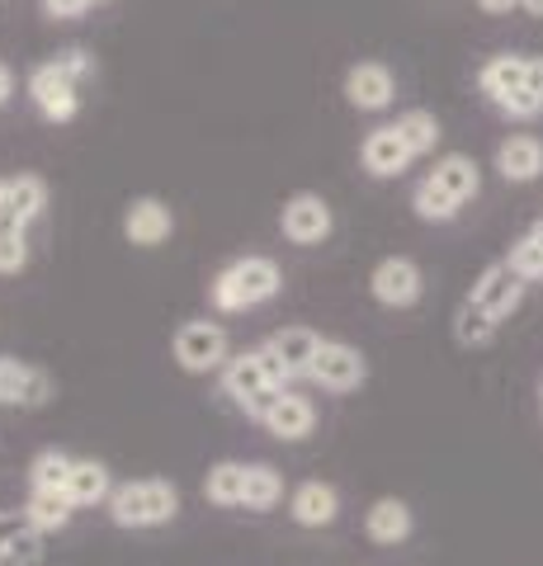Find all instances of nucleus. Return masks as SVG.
Returning a JSON list of instances; mask_svg holds the SVG:
<instances>
[{"mask_svg": "<svg viewBox=\"0 0 543 566\" xmlns=\"http://www.w3.org/2000/svg\"><path fill=\"white\" fill-rule=\"evenodd\" d=\"M279 289H284V270L270 255H241L213 274L208 297H213L218 312L232 316V312H251L260 303H270V297H279Z\"/></svg>", "mask_w": 543, "mask_h": 566, "instance_id": "nucleus-2", "label": "nucleus"}, {"mask_svg": "<svg viewBox=\"0 0 543 566\" xmlns=\"http://www.w3.org/2000/svg\"><path fill=\"white\" fill-rule=\"evenodd\" d=\"M265 345L279 364H284V374H289V382H297V378H307L312 374V359H317V349H322V335L312 331V326H279L274 335H265Z\"/></svg>", "mask_w": 543, "mask_h": 566, "instance_id": "nucleus-14", "label": "nucleus"}, {"mask_svg": "<svg viewBox=\"0 0 543 566\" xmlns=\"http://www.w3.org/2000/svg\"><path fill=\"white\" fill-rule=\"evenodd\" d=\"M10 95H14V71H10L6 62H0V109L10 104Z\"/></svg>", "mask_w": 543, "mask_h": 566, "instance_id": "nucleus-38", "label": "nucleus"}, {"mask_svg": "<svg viewBox=\"0 0 543 566\" xmlns=\"http://www.w3.org/2000/svg\"><path fill=\"white\" fill-rule=\"evenodd\" d=\"M0 566H43V534H33L24 510H0Z\"/></svg>", "mask_w": 543, "mask_h": 566, "instance_id": "nucleus-19", "label": "nucleus"}, {"mask_svg": "<svg viewBox=\"0 0 543 566\" xmlns=\"http://www.w3.org/2000/svg\"><path fill=\"white\" fill-rule=\"evenodd\" d=\"M307 378L317 382L322 392L345 397V392H359V387L369 382V359H364V349L349 345V340H322Z\"/></svg>", "mask_w": 543, "mask_h": 566, "instance_id": "nucleus-5", "label": "nucleus"}, {"mask_svg": "<svg viewBox=\"0 0 543 566\" xmlns=\"http://www.w3.org/2000/svg\"><path fill=\"white\" fill-rule=\"evenodd\" d=\"M260 424H265L279 444H303V439L317 430V406H312L307 397H297V392H279V401L270 406Z\"/></svg>", "mask_w": 543, "mask_h": 566, "instance_id": "nucleus-17", "label": "nucleus"}, {"mask_svg": "<svg viewBox=\"0 0 543 566\" xmlns=\"http://www.w3.org/2000/svg\"><path fill=\"white\" fill-rule=\"evenodd\" d=\"M524 289H530V283H524V279L511 270V264H505V260H492V264H487V270L478 274V283L468 289V297H472L478 307H487V312H492L497 322L505 326V322H511V316L520 312Z\"/></svg>", "mask_w": 543, "mask_h": 566, "instance_id": "nucleus-9", "label": "nucleus"}, {"mask_svg": "<svg viewBox=\"0 0 543 566\" xmlns=\"http://www.w3.org/2000/svg\"><path fill=\"white\" fill-rule=\"evenodd\" d=\"M524 14H534V20H543V0H520Z\"/></svg>", "mask_w": 543, "mask_h": 566, "instance_id": "nucleus-39", "label": "nucleus"}, {"mask_svg": "<svg viewBox=\"0 0 543 566\" xmlns=\"http://www.w3.org/2000/svg\"><path fill=\"white\" fill-rule=\"evenodd\" d=\"M29 264V232L0 222V274H20Z\"/></svg>", "mask_w": 543, "mask_h": 566, "instance_id": "nucleus-32", "label": "nucleus"}, {"mask_svg": "<svg viewBox=\"0 0 543 566\" xmlns=\"http://www.w3.org/2000/svg\"><path fill=\"white\" fill-rule=\"evenodd\" d=\"M497 170L505 185H534L543 175V142L534 133H515L497 147Z\"/></svg>", "mask_w": 543, "mask_h": 566, "instance_id": "nucleus-20", "label": "nucleus"}, {"mask_svg": "<svg viewBox=\"0 0 543 566\" xmlns=\"http://www.w3.org/2000/svg\"><path fill=\"white\" fill-rule=\"evenodd\" d=\"M505 264L524 279V283H534V279H543V218L524 232L515 245H511V255H505Z\"/></svg>", "mask_w": 543, "mask_h": 566, "instance_id": "nucleus-30", "label": "nucleus"}, {"mask_svg": "<svg viewBox=\"0 0 543 566\" xmlns=\"http://www.w3.org/2000/svg\"><path fill=\"white\" fill-rule=\"evenodd\" d=\"M364 534H369V543H378V547H401L416 534L411 505L401 501V495H378L369 505V515H364Z\"/></svg>", "mask_w": 543, "mask_h": 566, "instance_id": "nucleus-16", "label": "nucleus"}, {"mask_svg": "<svg viewBox=\"0 0 543 566\" xmlns=\"http://www.w3.org/2000/svg\"><path fill=\"white\" fill-rule=\"evenodd\" d=\"M279 227H284V237L293 245H322L331 232H336V212H331V203L322 193L297 189L293 199H284V208H279Z\"/></svg>", "mask_w": 543, "mask_h": 566, "instance_id": "nucleus-8", "label": "nucleus"}, {"mask_svg": "<svg viewBox=\"0 0 543 566\" xmlns=\"http://www.w3.org/2000/svg\"><path fill=\"white\" fill-rule=\"evenodd\" d=\"M6 185H10V180H0V203H6Z\"/></svg>", "mask_w": 543, "mask_h": 566, "instance_id": "nucleus-40", "label": "nucleus"}, {"mask_svg": "<svg viewBox=\"0 0 543 566\" xmlns=\"http://www.w3.org/2000/svg\"><path fill=\"white\" fill-rule=\"evenodd\" d=\"M369 293L378 307L407 312L420 303V293H426V274H420V264L411 255H383L369 274Z\"/></svg>", "mask_w": 543, "mask_h": 566, "instance_id": "nucleus-6", "label": "nucleus"}, {"mask_svg": "<svg viewBox=\"0 0 543 566\" xmlns=\"http://www.w3.org/2000/svg\"><path fill=\"white\" fill-rule=\"evenodd\" d=\"M48 20H76V14H85L95 6V0H39Z\"/></svg>", "mask_w": 543, "mask_h": 566, "instance_id": "nucleus-35", "label": "nucleus"}, {"mask_svg": "<svg viewBox=\"0 0 543 566\" xmlns=\"http://www.w3.org/2000/svg\"><path fill=\"white\" fill-rule=\"evenodd\" d=\"M52 62H58V66L66 71V76L76 81V85L95 76V57H91V52H85V48H62V52H58V57H52Z\"/></svg>", "mask_w": 543, "mask_h": 566, "instance_id": "nucleus-33", "label": "nucleus"}, {"mask_svg": "<svg viewBox=\"0 0 543 566\" xmlns=\"http://www.w3.org/2000/svg\"><path fill=\"white\" fill-rule=\"evenodd\" d=\"M411 208H416V218H420V222H453L463 203H453L445 189H435L430 180H420V185L411 189Z\"/></svg>", "mask_w": 543, "mask_h": 566, "instance_id": "nucleus-31", "label": "nucleus"}, {"mask_svg": "<svg viewBox=\"0 0 543 566\" xmlns=\"http://www.w3.org/2000/svg\"><path fill=\"white\" fill-rule=\"evenodd\" d=\"M501 335V322L487 307H478L472 297H463L459 312H453V340H459L463 349H487Z\"/></svg>", "mask_w": 543, "mask_h": 566, "instance_id": "nucleus-26", "label": "nucleus"}, {"mask_svg": "<svg viewBox=\"0 0 543 566\" xmlns=\"http://www.w3.org/2000/svg\"><path fill=\"white\" fill-rule=\"evenodd\" d=\"M524 66H530V52H497V57L478 66V91L492 104H501L505 95L524 91Z\"/></svg>", "mask_w": 543, "mask_h": 566, "instance_id": "nucleus-22", "label": "nucleus"}, {"mask_svg": "<svg viewBox=\"0 0 543 566\" xmlns=\"http://www.w3.org/2000/svg\"><path fill=\"white\" fill-rule=\"evenodd\" d=\"M345 99L359 114H383L397 99V81L383 62H355L345 71Z\"/></svg>", "mask_w": 543, "mask_h": 566, "instance_id": "nucleus-12", "label": "nucleus"}, {"mask_svg": "<svg viewBox=\"0 0 543 566\" xmlns=\"http://www.w3.org/2000/svg\"><path fill=\"white\" fill-rule=\"evenodd\" d=\"M524 91L543 99V57H530V66H524Z\"/></svg>", "mask_w": 543, "mask_h": 566, "instance_id": "nucleus-36", "label": "nucleus"}, {"mask_svg": "<svg viewBox=\"0 0 543 566\" xmlns=\"http://www.w3.org/2000/svg\"><path fill=\"white\" fill-rule=\"evenodd\" d=\"M170 354L189 378H208L222 374V364L232 359V345H227V331L218 322H185L170 335Z\"/></svg>", "mask_w": 543, "mask_h": 566, "instance_id": "nucleus-4", "label": "nucleus"}, {"mask_svg": "<svg viewBox=\"0 0 543 566\" xmlns=\"http://www.w3.org/2000/svg\"><path fill=\"white\" fill-rule=\"evenodd\" d=\"M222 392L232 397L237 411H247L251 420H265L279 392H289V374L265 345H251L222 364Z\"/></svg>", "mask_w": 543, "mask_h": 566, "instance_id": "nucleus-1", "label": "nucleus"}, {"mask_svg": "<svg viewBox=\"0 0 543 566\" xmlns=\"http://www.w3.org/2000/svg\"><path fill=\"white\" fill-rule=\"evenodd\" d=\"M279 501H284V476H279L270 463H251V472H247V505L241 510H251V515H270Z\"/></svg>", "mask_w": 543, "mask_h": 566, "instance_id": "nucleus-29", "label": "nucleus"}, {"mask_svg": "<svg viewBox=\"0 0 543 566\" xmlns=\"http://www.w3.org/2000/svg\"><path fill=\"white\" fill-rule=\"evenodd\" d=\"M109 520L118 528H161L180 515V486L170 476H137V482H118L109 495Z\"/></svg>", "mask_w": 543, "mask_h": 566, "instance_id": "nucleus-3", "label": "nucleus"}, {"mask_svg": "<svg viewBox=\"0 0 543 566\" xmlns=\"http://www.w3.org/2000/svg\"><path fill=\"white\" fill-rule=\"evenodd\" d=\"M114 472L100 463V458H76L72 476H66V495H72L76 510H91V505H109L114 495Z\"/></svg>", "mask_w": 543, "mask_h": 566, "instance_id": "nucleus-23", "label": "nucleus"}, {"mask_svg": "<svg viewBox=\"0 0 543 566\" xmlns=\"http://www.w3.org/2000/svg\"><path fill=\"white\" fill-rule=\"evenodd\" d=\"M247 472L251 463H237V458H222L203 472V501L218 510H241L247 505Z\"/></svg>", "mask_w": 543, "mask_h": 566, "instance_id": "nucleus-24", "label": "nucleus"}, {"mask_svg": "<svg viewBox=\"0 0 543 566\" xmlns=\"http://www.w3.org/2000/svg\"><path fill=\"white\" fill-rule=\"evenodd\" d=\"M478 10L482 14H511V10H520V0H478Z\"/></svg>", "mask_w": 543, "mask_h": 566, "instance_id": "nucleus-37", "label": "nucleus"}, {"mask_svg": "<svg viewBox=\"0 0 543 566\" xmlns=\"http://www.w3.org/2000/svg\"><path fill=\"white\" fill-rule=\"evenodd\" d=\"M76 458L66 449H39L29 463V491H66V476H72Z\"/></svg>", "mask_w": 543, "mask_h": 566, "instance_id": "nucleus-27", "label": "nucleus"}, {"mask_svg": "<svg viewBox=\"0 0 543 566\" xmlns=\"http://www.w3.org/2000/svg\"><path fill=\"white\" fill-rule=\"evenodd\" d=\"M81 85L66 76L58 62H39L29 71V99L48 123H72L81 114Z\"/></svg>", "mask_w": 543, "mask_h": 566, "instance_id": "nucleus-7", "label": "nucleus"}, {"mask_svg": "<svg viewBox=\"0 0 543 566\" xmlns=\"http://www.w3.org/2000/svg\"><path fill=\"white\" fill-rule=\"evenodd\" d=\"M24 520L33 534H62L66 524L76 520V505H72V495L66 491H29V501H24Z\"/></svg>", "mask_w": 543, "mask_h": 566, "instance_id": "nucleus-25", "label": "nucleus"}, {"mask_svg": "<svg viewBox=\"0 0 543 566\" xmlns=\"http://www.w3.org/2000/svg\"><path fill=\"white\" fill-rule=\"evenodd\" d=\"M52 401V378L48 368L29 364V359H0V406L14 411H39Z\"/></svg>", "mask_w": 543, "mask_h": 566, "instance_id": "nucleus-10", "label": "nucleus"}, {"mask_svg": "<svg viewBox=\"0 0 543 566\" xmlns=\"http://www.w3.org/2000/svg\"><path fill=\"white\" fill-rule=\"evenodd\" d=\"M397 133H401V142L411 147V156H430L435 147H440V137H445L440 118H435L430 109H407V114H397Z\"/></svg>", "mask_w": 543, "mask_h": 566, "instance_id": "nucleus-28", "label": "nucleus"}, {"mask_svg": "<svg viewBox=\"0 0 543 566\" xmlns=\"http://www.w3.org/2000/svg\"><path fill=\"white\" fill-rule=\"evenodd\" d=\"M289 520L297 528H331L341 520V491L331 486V482H297L289 491Z\"/></svg>", "mask_w": 543, "mask_h": 566, "instance_id": "nucleus-13", "label": "nucleus"}, {"mask_svg": "<svg viewBox=\"0 0 543 566\" xmlns=\"http://www.w3.org/2000/svg\"><path fill=\"white\" fill-rule=\"evenodd\" d=\"M95 6H104V0H95Z\"/></svg>", "mask_w": 543, "mask_h": 566, "instance_id": "nucleus-41", "label": "nucleus"}, {"mask_svg": "<svg viewBox=\"0 0 543 566\" xmlns=\"http://www.w3.org/2000/svg\"><path fill=\"white\" fill-rule=\"evenodd\" d=\"M43 208H48V180L43 175H14V180L6 185V203H0V222H10V227H20V232H29L33 222L43 218Z\"/></svg>", "mask_w": 543, "mask_h": 566, "instance_id": "nucleus-18", "label": "nucleus"}, {"mask_svg": "<svg viewBox=\"0 0 543 566\" xmlns=\"http://www.w3.org/2000/svg\"><path fill=\"white\" fill-rule=\"evenodd\" d=\"M175 232V212L166 199L156 193H143V199H128L124 208V241L137 245V251H156L161 241H170Z\"/></svg>", "mask_w": 543, "mask_h": 566, "instance_id": "nucleus-11", "label": "nucleus"}, {"mask_svg": "<svg viewBox=\"0 0 543 566\" xmlns=\"http://www.w3.org/2000/svg\"><path fill=\"white\" fill-rule=\"evenodd\" d=\"M359 161H364V170H369L374 180H397V175L407 170V166L416 161V156H411L407 142H401L397 123H388V128H374L369 137H364Z\"/></svg>", "mask_w": 543, "mask_h": 566, "instance_id": "nucleus-15", "label": "nucleus"}, {"mask_svg": "<svg viewBox=\"0 0 543 566\" xmlns=\"http://www.w3.org/2000/svg\"><path fill=\"white\" fill-rule=\"evenodd\" d=\"M497 109L511 114V118H539V114H543V99H534L530 91H515V95H505Z\"/></svg>", "mask_w": 543, "mask_h": 566, "instance_id": "nucleus-34", "label": "nucleus"}, {"mask_svg": "<svg viewBox=\"0 0 543 566\" xmlns=\"http://www.w3.org/2000/svg\"><path fill=\"white\" fill-rule=\"evenodd\" d=\"M426 180L435 189H445L453 203H468V199H478L482 193V166L472 161V156H463V151H449V156L435 161V170L426 175Z\"/></svg>", "mask_w": 543, "mask_h": 566, "instance_id": "nucleus-21", "label": "nucleus"}]
</instances>
